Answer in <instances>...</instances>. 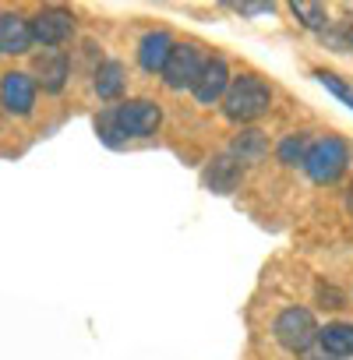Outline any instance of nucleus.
Here are the masks:
<instances>
[{"mask_svg": "<svg viewBox=\"0 0 353 360\" xmlns=\"http://www.w3.org/2000/svg\"><path fill=\"white\" fill-rule=\"evenodd\" d=\"M269 103H272L269 85H265L262 78H255V75H240V78H233L230 89H226V96H223V110H226V117H230V120H240V124L262 117V113L269 110Z\"/></svg>", "mask_w": 353, "mask_h": 360, "instance_id": "f257e3e1", "label": "nucleus"}, {"mask_svg": "<svg viewBox=\"0 0 353 360\" xmlns=\"http://www.w3.org/2000/svg\"><path fill=\"white\" fill-rule=\"evenodd\" d=\"M346 162H349V148H346L339 138H321V141H314V145L307 148V159H304L311 180H318V184H332V180L346 169Z\"/></svg>", "mask_w": 353, "mask_h": 360, "instance_id": "f03ea898", "label": "nucleus"}, {"mask_svg": "<svg viewBox=\"0 0 353 360\" xmlns=\"http://www.w3.org/2000/svg\"><path fill=\"white\" fill-rule=\"evenodd\" d=\"M318 325H314V314L307 311V307H290V311H283L279 318H276V339L286 346V349H293V353H304L314 339H318Z\"/></svg>", "mask_w": 353, "mask_h": 360, "instance_id": "7ed1b4c3", "label": "nucleus"}, {"mask_svg": "<svg viewBox=\"0 0 353 360\" xmlns=\"http://www.w3.org/2000/svg\"><path fill=\"white\" fill-rule=\"evenodd\" d=\"M113 120H117V131L120 134H127V138H148L159 127L162 113L148 99H127V103H120L113 110Z\"/></svg>", "mask_w": 353, "mask_h": 360, "instance_id": "20e7f679", "label": "nucleus"}, {"mask_svg": "<svg viewBox=\"0 0 353 360\" xmlns=\"http://www.w3.org/2000/svg\"><path fill=\"white\" fill-rule=\"evenodd\" d=\"M202 71H205V60L195 46H173V53L162 68V78L169 89H195Z\"/></svg>", "mask_w": 353, "mask_h": 360, "instance_id": "39448f33", "label": "nucleus"}, {"mask_svg": "<svg viewBox=\"0 0 353 360\" xmlns=\"http://www.w3.org/2000/svg\"><path fill=\"white\" fill-rule=\"evenodd\" d=\"M0 103H4L8 113L15 117H29L36 106V78L25 71H11L0 82Z\"/></svg>", "mask_w": 353, "mask_h": 360, "instance_id": "423d86ee", "label": "nucleus"}, {"mask_svg": "<svg viewBox=\"0 0 353 360\" xmlns=\"http://www.w3.org/2000/svg\"><path fill=\"white\" fill-rule=\"evenodd\" d=\"M29 29H32V43H43V46L53 50L75 32V18L68 11H60V8H46L29 22Z\"/></svg>", "mask_w": 353, "mask_h": 360, "instance_id": "0eeeda50", "label": "nucleus"}, {"mask_svg": "<svg viewBox=\"0 0 353 360\" xmlns=\"http://www.w3.org/2000/svg\"><path fill=\"white\" fill-rule=\"evenodd\" d=\"M36 71V85H43L46 92H60L68 85V75H71V64H68V53L64 50H43L32 64Z\"/></svg>", "mask_w": 353, "mask_h": 360, "instance_id": "6e6552de", "label": "nucleus"}, {"mask_svg": "<svg viewBox=\"0 0 353 360\" xmlns=\"http://www.w3.org/2000/svg\"><path fill=\"white\" fill-rule=\"evenodd\" d=\"M32 46V29L22 15H0V53H25Z\"/></svg>", "mask_w": 353, "mask_h": 360, "instance_id": "1a4fd4ad", "label": "nucleus"}, {"mask_svg": "<svg viewBox=\"0 0 353 360\" xmlns=\"http://www.w3.org/2000/svg\"><path fill=\"white\" fill-rule=\"evenodd\" d=\"M226 89H230V71H226V60H219V57L205 60V71H202V78H198V85H195L198 103H216L219 96H226Z\"/></svg>", "mask_w": 353, "mask_h": 360, "instance_id": "9d476101", "label": "nucleus"}, {"mask_svg": "<svg viewBox=\"0 0 353 360\" xmlns=\"http://www.w3.org/2000/svg\"><path fill=\"white\" fill-rule=\"evenodd\" d=\"M169 53H173V39H169L166 32H148V36L141 39V46H138V64L155 75V71L166 68Z\"/></svg>", "mask_w": 353, "mask_h": 360, "instance_id": "9b49d317", "label": "nucleus"}, {"mask_svg": "<svg viewBox=\"0 0 353 360\" xmlns=\"http://www.w3.org/2000/svg\"><path fill=\"white\" fill-rule=\"evenodd\" d=\"M318 342H321L325 353L335 356V360L353 356V325H346V321H332V325H325V328L318 332Z\"/></svg>", "mask_w": 353, "mask_h": 360, "instance_id": "f8f14e48", "label": "nucleus"}, {"mask_svg": "<svg viewBox=\"0 0 353 360\" xmlns=\"http://www.w3.org/2000/svg\"><path fill=\"white\" fill-rule=\"evenodd\" d=\"M96 92H99V99H117L124 92V68L117 60L99 64V71H96Z\"/></svg>", "mask_w": 353, "mask_h": 360, "instance_id": "ddd939ff", "label": "nucleus"}, {"mask_svg": "<svg viewBox=\"0 0 353 360\" xmlns=\"http://www.w3.org/2000/svg\"><path fill=\"white\" fill-rule=\"evenodd\" d=\"M216 169H219V176H209V184H212L216 191H230V188H233V180L240 176V166L230 162V159H219Z\"/></svg>", "mask_w": 353, "mask_h": 360, "instance_id": "4468645a", "label": "nucleus"}, {"mask_svg": "<svg viewBox=\"0 0 353 360\" xmlns=\"http://www.w3.org/2000/svg\"><path fill=\"white\" fill-rule=\"evenodd\" d=\"M293 15L297 18H304V25L307 29H325V8H318V4H293Z\"/></svg>", "mask_w": 353, "mask_h": 360, "instance_id": "2eb2a0df", "label": "nucleus"}, {"mask_svg": "<svg viewBox=\"0 0 353 360\" xmlns=\"http://www.w3.org/2000/svg\"><path fill=\"white\" fill-rule=\"evenodd\" d=\"M279 159H283V162H304V159H307L304 138H300V134H290V138L279 145Z\"/></svg>", "mask_w": 353, "mask_h": 360, "instance_id": "dca6fc26", "label": "nucleus"}, {"mask_svg": "<svg viewBox=\"0 0 353 360\" xmlns=\"http://www.w3.org/2000/svg\"><path fill=\"white\" fill-rule=\"evenodd\" d=\"M318 78H321V85H325V89H332L342 103H349V106H353V89H349V85H342V82H339L335 75H328V71H321Z\"/></svg>", "mask_w": 353, "mask_h": 360, "instance_id": "f3484780", "label": "nucleus"}, {"mask_svg": "<svg viewBox=\"0 0 353 360\" xmlns=\"http://www.w3.org/2000/svg\"><path fill=\"white\" fill-rule=\"evenodd\" d=\"M237 11L240 15H262V11H269L265 4H237Z\"/></svg>", "mask_w": 353, "mask_h": 360, "instance_id": "a211bd4d", "label": "nucleus"}, {"mask_svg": "<svg viewBox=\"0 0 353 360\" xmlns=\"http://www.w3.org/2000/svg\"><path fill=\"white\" fill-rule=\"evenodd\" d=\"M349 212H353V191H349Z\"/></svg>", "mask_w": 353, "mask_h": 360, "instance_id": "6ab92c4d", "label": "nucleus"}]
</instances>
